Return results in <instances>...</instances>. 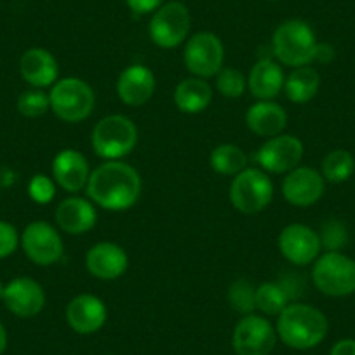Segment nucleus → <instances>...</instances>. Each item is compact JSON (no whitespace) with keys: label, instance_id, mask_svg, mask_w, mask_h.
Instances as JSON below:
<instances>
[{"label":"nucleus","instance_id":"nucleus-1","mask_svg":"<svg viewBox=\"0 0 355 355\" xmlns=\"http://www.w3.org/2000/svg\"><path fill=\"white\" fill-rule=\"evenodd\" d=\"M91 202L108 211L131 209L141 196L138 171L122 160H107L91 171L85 185Z\"/></svg>","mask_w":355,"mask_h":355},{"label":"nucleus","instance_id":"nucleus-2","mask_svg":"<svg viewBox=\"0 0 355 355\" xmlns=\"http://www.w3.org/2000/svg\"><path fill=\"white\" fill-rule=\"evenodd\" d=\"M329 322L319 309L306 303H289L277 319V336L295 350H309L326 338Z\"/></svg>","mask_w":355,"mask_h":355},{"label":"nucleus","instance_id":"nucleus-3","mask_svg":"<svg viewBox=\"0 0 355 355\" xmlns=\"http://www.w3.org/2000/svg\"><path fill=\"white\" fill-rule=\"evenodd\" d=\"M317 39L312 26L303 19H288L272 35V54L286 67H306L315 60Z\"/></svg>","mask_w":355,"mask_h":355},{"label":"nucleus","instance_id":"nucleus-4","mask_svg":"<svg viewBox=\"0 0 355 355\" xmlns=\"http://www.w3.org/2000/svg\"><path fill=\"white\" fill-rule=\"evenodd\" d=\"M138 143V129L125 115H108L93 129L91 145L94 153L105 160H119L129 155Z\"/></svg>","mask_w":355,"mask_h":355},{"label":"nucleus","instance_id":"nucleus-5","mask_svg":"<svg viewBox=\"0 0 355 355\" xmlns=\"http://www.w3.org/2000/svg\"><path fill=\"white\" fill-rule=\"evenodd\" d=\"M49 101L58 119L68 124H77L93 114L96 98L87 82L78 77H67L53 85Z\"/></svg>","mask_w":355,"mask_h":355},{"label":"nucleus","instance_id":"nucleus-6","mask_svg":"<svg viewBox=\"0 0 355 355\" xmlns=\"http://www.w3.org/2000/svg\"><path fill=\"white\" fill-rule=\"evenodd\" d=\"M312 281L322 295L343 298L355 293V259L340 251H327L313 263Z\"/></svg>","mask_w":355,"mask_h":355},{"label":"nucleus","instance_id":"nucleus-7","mask_svg":"<svg viewBox=\"0 0 355 355\" xmlns=\"http://www.w3.org/2000/svg\"><path fill=\"white\" fill-rule=\"evenodd\" d=\"M228 199L241 213L256 214L274 199V183L263 169L245 167L232 180Z\"/></svg>","mask_w":355,"mask_h":355},{"label":"nucleus","instance_id":"nucleus-8","mask_svg":"<svg viewBox=\"0 0 355 355\" xmlns=\"http://www.w3.org/2000/svg\"><path fill=\"white\" fill-rule=\"evenodd\" d=\"M192 15L180 0L164 2L152 15L148 25L150 39L162 49H174L189 39Z\"/></svg>","mask_w":355,"mask_h":355},{"label":"nucleus","instance_id":"nucleus-9","mask_svg":"<svg viewBox=\"0 0 355 355\" xmlns=\"http://www.w3.org/2000/svg\"><path fill=\"white\" fill-rule=\"evenodd\" d=\"M185 67L193 77L211 78L216 77L223 68L225 47L220 37L213 32H199L187 40L183 53Z\"/></svg>","mask_w":355,"mask_h":355},{"label":"nucleus","instance_id":"nucleus-10","mask_svg":"<svg viewBox=\"0 0 355 355\" xmlns=\"http://www.w3.org/2000/svg\"><path fill=\"white\" fill-rule=\"evenodd\" d=\"M277 341V331L270 320L256 313L244 315L237 322L232 336V347L237 355H268Z\"/></svg>","mask_w":355,"mask_h":355},{"label":"nucleus","instance_id":"nucleus-11","mask_svg":"<svg viewBox=\"0 0 355 355\" xmlns=\"http://www.w3.org/2000/svg\"><path fill=\"white\" fill-rule=\"evenodd\" d=\"M305 146L302 139L291 135H279L268 138L256 152V162L265 173L286 174L302 162Z\"/></svg>","mask_w":355,"mask_h":355},{"label":"nucleus","instance_id":"nucleus-12","mask_svg":"<svg viewBox=\"0 0 355 355\" xmlns=\"http://www.w3.org/2000/svg\"><path fill=\"white\" fill-rule=\"evenodd\" d=\"M21 248L35 265L49 266L63 256V239L53 225L46 221H33L21 234Z\"/></svg>","mask_w":355,"mask_h":355},{"label":"nucleus","instance_id":"nucleus-13","mask_svg":"<svg viewBox=\"0 0 355 355\" xmlns=\"http://www.w3.org/2000/svg\"><path fill=\"white\" fill-rule=\"evenodd\" d=\"M326 192V180L313 167H295L282 182V196L291 206L310 207Z\"/></svg>","mask_w":355,"mask_h":355},{"label":"nucleus","instance_id":"nucleus-14","mask_svg":"<svg viewBox=\"0 0 355 355\" xmlns=\"http://www.w3.org/2000/svg\"><path fill=\"white\" fill-rule=\"evenodd\" d=\"M279 249L293 265H310L320 254V239L313 228L302 223H291L279 235Z\"/></svg>","mask_w":355,"mask_h":355},{"label":"nucleus","instance_id":"nucleus-15","mask_svg":"<svg viewBox=\"0 0 355 355\" xmlns=\"http://www.w3.org/2000/svg\"><path fill=\"white\" fill-rule=\"evenodd\" d=\"M4 303L11 313L21 319H30L42 312L46 293L42 286L30 277L12 279L4 289Z\"/></svg>","mask_w":355,"mask_h":355},{"label":"nucleus","instance_id":"nucleus-16","mask_svg":"<svg viewBox=\"0 0 355 355\" xmlns=\"http://www.w3.org/2000/svg\"><path fill=\"white\" fill-rule=\"evenodd\" d=\"M128 252L115 242H98L85 254V268L100 281H115L128 270Z\"/></svg>","mask_w":355,"mask_h":355},{"label":"nucleus","instance_id":"nucleus-17","mask_svg":"<svg viewBox=\"0 0 355 355\" xmlns=\"http://www.w3.org/2000/svg\"><path fill=\"white\" fill-rule=\"evenodd\" d=\"M107 305L94 295H78L68 303L67 322L78 334H93L105 326Z\"/></svg>","mask_w":355,"mask_h":355},{"label":"nucleus","instance_id":"nucleus-18","mask_svg":"<svg viewBox=\"0 0 355 355\" xmlns=\"http://www.w3.org/2000/svg\"><path fill=\"white\" fill-rule=\"evenodd\" d=\"M155 91V75L145 64H129L117 78V94L122 103L129 107H141Z\"/></svg>","mask_w":355,"mask_h":355},{"label":"nucleus","instance_id":"nucleus-19","mask_svg":"<svg viewBox=\"0 0 355 355\" xmlns=\"http://www.w3.org/2000/svg\"><path fill=\"white\" fill-rule=\"evenodd\" d=\"M91 176L89 162L77 150H61L53 160V180L67 192H80Z\"/></svg>","mask_w":355,"mask_h":355},{"label":"nucleus","instance_id":"nucleus-20","mask_svg":"<svg viewBox=\"0 0 355 355\" xmlns=\"http://www.w3.org/2000/svg\"><path fill=\"white\" fill-rule=\"evenodd\" d=\"M58 61L53 54L42 47L25 51L19 60V73L32 87L42 89L58 82Z\"/></svg>","mask_w":355,"mask_h":355},{"label":"nucleus","instance_id":"nucleus-21","mask_svg":"<svg viewBox=\"0 0 355 355\" xmlns=\"http://www.w3.org/2000/svg\"><path fill=\"white\" fill-rule=\"evenodd\" d=\"M96 220L98 214L93 202L82 197H68L56 209V221L64 234H87L94 228Z\"/></svg>","mask_w":355,"mask_h":355},{"label":"nucleus","instance_id":"nucleus-22","mask_svg":"<svg viewBox=\"0 0 355 355\" xmlns=\"http://www.w3.org/2000/svg\"><path fill=\"white\" fill-rule=\"evenodd\" d=\"M284 80L286 75L282 71L281 64L272 60V58H261L251 68L248 87L256 100L268 101L274 100L284 89Z\"/></svg>","mask_w":355,"mask_h":355},{"label":"nucleus","instance_id":"nucleus-23","mask_svg":"<svg viewBox=\"0 0 355 355\" xmlns=\"http://www.w3.org/2000/svg\"><path fill=\"white\" fill-rule=\"evenodd\" d=\"M286 124H288V114L281 105L272 100L251 105L245 114V125L249 131L266 139L281 135Z\"/></svg>","mask_w":355,"mask_h":355},{"label":"nucleus","instance_id":"nucleus-24","mask_svg":"<svg viewBox=\"0 0 355 355\" xmlns=\"http://www.w3.org/2000/svg\"><path fill=\"white\" fill-rule=\"evenodd\" d=\"M174 105L183 114L196 115L206 110L213 100V89L206 78L189 77L176 85L173 94Z\"/></svg>","mask_w":355,"mask_h":355},{"label":"nucleus","instance_id":"nucleus-25","mask_svg":"<svg viewBox=\"0 0 355 355\" xmlns=\"http://www.w3.org/2000/svg\"><path fill=\"white\" fill-rule=\"evenodd\" d=\"M320 87V75L310 64L293 68L284 80V93L293 103H309L317 96Z\"/></svg>","mask_w":355,"mask_h":355},{"label":"nucleus","instance_id":"nucleus-26","mask_svg":"<svg viewBox=\"0 0 355 355\" xmlns=\"http://www.w3.org/2000/svg\"><path fill=\"white\" fill-rule=\"evenodd\" d=\"M256 310L265 315H279L291 303L288 291L281 282H263L256 288Z\"/></svg>","mask_w":355,"mask_h":355},{"label":"nucleus","instance_id":"nucleus-27","mask_svg":"<svg viewBox=\"0 0 355 355\" xmlns=\"http://www.w3.org/2000/svg\"><path fill=\"white\" fill-rule=\"evenodd\" d=\"M245 164H248L245 153L242 152L241 146L232 143L216 146L211 152V167L223 176H235L245 169Z\"/></svg>","mask_w":355,"mask_h":355},{"label":"nucleus","instance_id":"nucleus-28","mask_svg":"<svg viewBox=\"0 0 355 355\" xmlns=\"http://www.w3.org/2000/svg\"><path fill=\"white\" fill-rule=\"evenodd\" d=\"M355 171V159L347 150H333L322 160V176L329 183H345Z\"/></svg>","mask_w":355,"mask_h":355},{"label":"nucleus","instance_id":"nucleus-29","mask_svg":"<svg viewBox=\"0 0 355 355\" xmlns=\"http://www.w3.org/2000/svg\"><path fill=\"white\" fill-rule=\"evenodd\" d=\"M256 286L245 279H239L228 289V303L235 312L249 315L256 310Z\"/></svg>","mask_w":355,"mask_h":355},{"label":"nucleus","instance_id":"nucleus-30","mask_svg":"<svg viewBox=\"0 0 355 355\" xmlns=\"http://www.w3.org/2000/svg\"><path fill=\"white\" fill-rule=\"evenodd\" d=\"M248 87V78L244 77L241 70L237 68H221L216 75V89L220 91L221 96L225 98H241L245 93Z\"/></svg>","mask_w":355,"mask_h":355},{"label":"nucleus","instance_id":"nucleus-31","mask_svg":"<svg viewBox=\"0 0 355 355\" xmlns=\"http://www.w3.org/2000/svg\"><path fill=\"white\" fill-rule=\"evenodd\" d=\"M49 108V94H46L44 91H40V89H30V91L21 93V96L18 98V112L28 119L40 117V115L46 114Z\"/></svg>","mask_w":355,"mask_h":355},{"label":"nucleus","instance_id":"nucleus-32","mask_svg":"<svg viewBox=\"0 0 355 355\" xmlns=\"http://www.w3.org/2000/svg\"><path fill=\"white\" fill-rule=\"evenodd\" d=\"M320 245L327 251H340L348 242V232L345 225L338 220H329L322 225V230L319 234Z\"/></svg>","mask_w":355,"mask_h":355},{"label":"nucleus","instance_id":"nucleus-33","mask_svg":"<svg viewBox=\"0 0 355 355\" xmlns=\"http://www.w3.org/2000/svg\"><path fill=\"white\" fill-rule=\"evenodd\" d=\"M28 193L33 202L49 204L56 196V185L53 178L46 174H35L28 183Z\"/></svg>","mask_w":355,"mask_h":355},{"label":"nucleus","instance_id":"nucleus-34","mask_svg":"<svg viewBox=\"0 0 355 355\" xmlns=\"http://www.w3.org/2000/svg\"><path fill=\"white\" fill-rule=\"evenodd\" d=\"M21 237L15 225L8 221H0V259L8 258L18 249Z\"/></svg>","mask_w":355,"mask_h":355},{"label":"nucleus","instance_id":"nucleus-35","mask_svg":"<svg viewBox=\"0 0 355 355\" xmlns=\"http://www.w3.org/2000/svg\"><path fill=\"white\" fill-rule=\"evenodd\" d=\"M125 4L135 15L145 16L153 15L164 4V0H125Z\"/></svg>","mask_w":355,"mask_h":355},{"label":"nucleus","instance_id":"nucleus-36","mask_svg":"<svg viewBox=\"0 0 355 355\" xmlns=\"http://www.w3.org/2000/svg\"><path fill=\"white\" fill-rule=\"evenodd\" d=\"M333 60H334V47L326 42H317L315 60L313 61H319V63H329V61Z\"/></svg>","mask_w":355,"mask_h":355},{"label":"nucleus","instance_id":"nucleus-37","mask_svg":"<svg viewBox=\"0 0 355 355\" xmlns=\"http://www.w3.org/2000/svg\"><path fill=\"white\" fill-rule=\"evenodd\" d=\"M331 355H355V340L352 338H345L334 343Z\"/></svg>","mask_w":355,"mask_h":355},{"label":"nucleus","instance_id":"nucleus-38","mask_svg":"<svg viewBox=\"0 0 355 355\" xmlns=\"http://www.w3.org/2000/svg\"><path fill=\"white\" fill-rule=\"evenodd\" d=\"M8 348V331H6L4 324L0 322V355L4 354Z\"/></svg>","mask_w":355,"mask_h":355},{"label":"nucleus","instance_id":"nucleus-39","mask_svg":"<svg viewBox=\"0 0 355 355\" xmlns=\"http://www.w3.org/2000/svg\"><path fill=\"white\" fill-rule=\"evenodd\" d=\"M4 289H6V286L2 284V281H0V300L4 298Z\"/></svg>","mask_w":355,"mask_h":355},{"label":"nucleus","instance_id":"nucleus-40","mask_svg":"<svg viewBox=\"0 0 355 355\" xmlns=\"http://www.w3.org/2000/svg\"><path fill=\"white\" fill-rule=\"evenodd\" d=\"M272 2H277V0H272Z\"/></svg>","mask_w":355,"mask_h":355},{"label":"nucleus","instance_id":"nucleus-41","mask_svg":"<svg viewBox=\"0 0 355 355\" xmlns=\"http://www.w3.org/2000/svg\"><path fill=\"white\" fill-rule=\"evenodd\" d=\"M108 355H112V354H108Z\"/></svg>","mask_w":355,"mask_h":355}]
</instances>
